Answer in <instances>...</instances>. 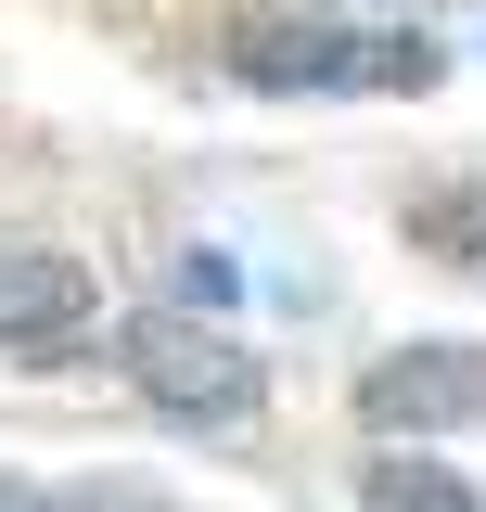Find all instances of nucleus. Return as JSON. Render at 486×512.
<instances>
[{"label":"nucleus","instance_id":"obj_3","mask_svg":"<svg viewBox=\"0 0 486 512\" xmlns=\"http://www.w3.org/2000/svg\"><path fill=\"white\" fill-rule=\"evenodd\" d=\"M359 423H371V436H448V423H486V346L423 333V346L371 359V372H359Z\"/></svg>","mask_w":486,"mask_h":512},{"label":"nucleus","instance_id":"obj_2","mask_svg":"<svg viewBox=\"0 0 486 512\" xmlns=\"http://www.w3.org/2000/svg\"><path fill=\"white\" fill-rule=\"evenodd\" d=\"M231 77H256V90H435L448 64L423 39H359V26H243Z\"/></svg>","mask_w":486,"mask_h":512},{"label":"nucleus","instance_id":"obj_4","mask_svg":"<svg viewBox=\"0 0 486 512\" xmlns=\"http://www.w3.org/2000/svg\"><path fill=\"white\" fill-rule=\"evenodd\" d=\"M103 308L90 256L64 244H0V346H77V320Z\"/></svg>","mask_w":486,"mask_h":512},{"label":"nucleus","instance_id":"obj_5","mask_svg":"<svg viewBox=\"0 0 486 512\" xmlns=\"http://www.w3.org/2000/svg\"><path fill=\"white\" fill-rule=\"evenodd\" d=\"M359 500H371V512H474V487H461V474H435V461H371Z\"/></svg>","mask_w":486,"mask_h":512},{"label":"nucleus","instance_id":"obj_6","mask_svg":"<svg viewBox=\"0 0 486 512\" xmlns=\"http://www.w3.org/2000/svg\"><path fill=\"white\" fill-rule=\"evenodd\" d=\"M0 512H64V500H39V487H13V474H0Z\"/></svg>","mask_w":486,"mask_h":512},{"label":"nucleus","instance_id":"obj_1","mask_svg":"<svg viewBox=\"0 0 486 512\" xmlns=\"http://www.w3.org/2000/svg\"><path fill=\"white\" fill-rule=\"evenodd\" d=\"M116 359H128V384H141L154 410H180V423L256 410V359H243L218 320H180V295H167V308H128L116 320Z\"/></svg>","mask_w":486,"mask_h":512}]
</instances>
